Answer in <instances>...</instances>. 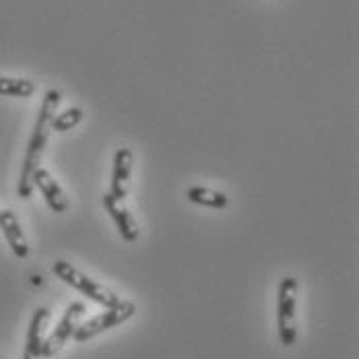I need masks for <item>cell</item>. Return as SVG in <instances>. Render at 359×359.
Segmentation results:
<instances>
[{
  "label": "cell",
  "instance_id": "obj_1",
  "mask_svg": "<svg viewBox=\"0 0 359 359\" xmlns=\"http://www.w3.org/2000/svg\"><path fill=\"white\" fill-rule=\"evenodd\" d=\"M62 102V93L58 89H50L43 95L41 108L37 111L36 126L34 133L29 137V143L25 149V157H23V168H21V176H19V184H17V194L19 198H29L34 194V174L39 168L43 149L48 144V137H50V126H52V118L58 114V106Z\"/></svg>",
  "mask_w": 359,
  "mask_h": 359
},
{
  "label": "cell",
  "instance_id": "obj_2",
  "mask_svg": "<svg viewBox=\"0 0 359 359\" xmlns=\"http://www.w3.org/2000/svg\"><path fill=\"white\" fill-rule=\"evenodd\" d=\"M52 273H54L62 283H67L69 287L81 291V293L87 295L91 302H95V304H100V306H104V308H116V306H120V304L124 302L120 295H116L114 291H109L106 285H100L97 281L89 279V277L83 275L81 271H76L71 262H67V260H56V262L52 264Z\"/></svg>",
  "mask_w": 359,
  "mask_h": 359
},
{
  "label": "cell",
  "instance_id": "obj_3",
  "mask_svg": "<svg viewBox=\"0 0 359 359\" xmlns=\"http://www.w3.org/2000/svg\"><path fill=\"white\" fill-rule=\"evenodd\" d=\"M297 289L299 283L295 277H283L279 283V302H277V318H279V341L283 347H293L297 341Z\"/></svg>",
  "mask_w": 359,
  "mask_h": 359
},
{
  "label": "cell",
  "instance_id": "obj_4",
  "mask_svg": "<svg viewBox=\"0 0 359 359\" xmlns=\"http://www.w3.org/2000/svg\"><path fill=\"white\" fill-rule=\"evenodd\" d=\"M135 314H137V306H135L133 302H126V299H124L120 306H116V308H106V312H102V314L89 318L87 323L79 324L76 330L72 332V339H74L76 343H85V341H89V339H93V337L106 332L109 328H116V326L124 324L126 320H130Z\"/></svg>",
  "mask_w": 359,
  "mask_h": 359
},
{
  "label": "cell",
  "instance_id": "obj_5",
  "mask_svg": "<svg viewBox=\"0 0 359 359\" xmlns=\"http://www.w3.org/2000/svg\"><path fill=\"white\" fill-rule=\"evenodd\" d=\"M85 304L83 302H72L69 304L65 316L60 318V323L56 324V328L52 330V334L48 339H43V347H41V358H54L65 345L67 341L72 339V332L76 330L79 320L85 314Z\"/></svg>",
  "mask_w": 359,
  "mask_h": 359
},
{
  "label": "cell",
  "instance_id": "obj_6",
  "mask_svg": "<svg viewBox=\"0 0 359 359\" xmlns=\"http://www.w3.org/2000/svg\"><path fill=\"white\" fill-rule=\"evenodd\" d=\"M133 163H135L133 151L128 147H120L114 155V170H111V182H109V194L116 201H124L128 196Z\"/></svg>",
  "mask_w": 359,
  "mask_h": 359
},
{
  "label": "cell",
  "instance_id": "obj_7",
  "mask_svg": "<svg viewBox=\"0 0 359 359\" xmlns=\"http://www.w3.org/2000/svg\"><path fill=\"white\" fill-rule=\"evenodd\" d=\"M34 188L41 192L46 205L54 213H67L69 211V198H67L65 190L60 188V184L54 180V176L48 170L37 168L36 174H34Z\"/></svg>",
  "mask_w": 359,
  "mask_h": 359
},
{
  "label": "cell",
  "instance_id": "obj_8",
  "mask_svg": "<svg viewBox=\"0 0 359 359\" xmlns=\"http://www.w3.org/2000/svg\"><path fill=\"white\" fill-rule=\"evenodd\" d=\"M104 207H106L108 215L111 217V221H114L118 233L122 236V240L128 242V244L137 242V240H139V225H137V221L133 219V215L128 213V209L122 205V201H116V198L108 192V194L104 196Z\"/></svg>",
  "mask_w": 359,
  "mask_h": 359
},
{
  "label": "cell",
  "instance_id": "obj_9",
  "mask_svg": "<svg viewBox=\"0 0 359 359\" xmlns=\"http://www.w3.org/2000/svg\"><path fill=\"white\" fill-rule=\"evenodd\" d=\"M0 229L4 233V240L8 244L11 252L17 256V258H27L29 256V244H27V238L23 233V227L19 223L17 215L13 211H0Z\"/></svg>",
  "mask_w": 359,
  "mask_h": 359
},
{
  "label": "cell",
  "instance_id": "obj_10",
  "mask_svg": "<svg viewBox=\"0 0 359 359\" xmlns=\"http://www.w3.org/2000/svg\"><path fill=\"white\" fill-rule=\"evenodd\" d=\"M50 320V310L48 308H37L32 316V323L27 328V339H25V351L23 359H41V347H43V332Z\"/></svg>",
  "mask_w": 359,
  "mask_h": 359
},
{
  "label": "cell",
  "instance_id": "obj_11",
  "mask_svg": "<svg viewBox=\"0 0 359 359\" xmlns=\"http://www.w3.org/2000/svg\"><path fill=\"white\" fill-rule=\"evenodd\" d=\"M188 201L192 205H198V207H207V209H225L229 205V196L219 192V190H213V188H205V186H192L188 188L186 192Z\"/></svg>",
  "mask_w": 359,
  "mask_h": 359
},
{
  "label": "cell",
  "instance_id": "obj_12",
  "mask_svg": "<svg viewBox=\"0 0 359 359\" xmlns=\"http://www.w3.org/2000/svg\"><path fill=\"white\" fill-rule=\"evenodd\" d=\"M34 93H36L34 81L0 76V95H6V97H32Z\"/></svg>",
  "mask_w": 359,
  "mask_h": 359
},
{
  "label": "cell",
  "instance_id": "obj_13",
  "mask_svg": "<svg viewBox=\"0 0 359 359\" xmlns=\"http://www.w3.org/2000/svg\"><path fill=\"white\" fill-rule=\"evenodd\" d=\"M81 120H83V109L69 108L65 109V111H60V114H56L52 118V126L50 128L56 130V133H69L74 126H79Z\"/></svg>",
  "mask_w": 359,
  "mask_h": 359
}]
</instances>
